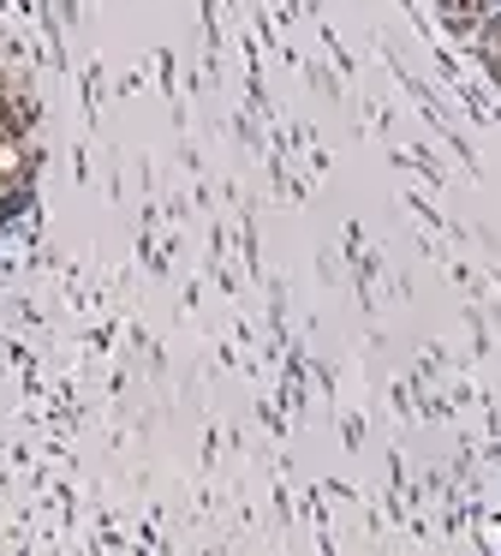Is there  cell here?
<instances>
[{
  "mask_svg": "<svg viewBox=\"0 0 501 556\" xmlns=\"http://www.w3.org/2000/svg\"><path fill=\"white\" fill-rule=\"evenodd\" d=\"M24 168H30V90L18 66L0 54V198L18 192Z\"/></svg>",
  "mask_w": 501,
  "mask_h": 556,
  "instance_id": "cell-1",
  "label": "cell"
}]
</instances>
